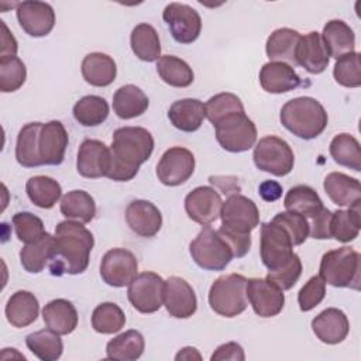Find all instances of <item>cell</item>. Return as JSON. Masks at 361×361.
I'll use <instances>...</instances> for the list:
<instances>
[{
  "mask_svg": "<svg viewBox=\"0 0 361 361\" xmlns=\"http://www.w3.org/2000/svg\"><path fill=\"white\" fill-rule=\"evenodd\" d=\"M28 350L41 361H55L62 355L63 343L58 333L51 329L30 333L25 337Z\"/></svg>",
  "mask_w": 361,
  "mask_h": 361,
  "instance_id": "ee69618b",
  "label": "cell"
},
{
  "mask_svg": "<svg viewBox=\"0 0 361 361\" xmlns=\"http://www.w3.org/2000/svg\"><path fill=\"white\" fill-rule=\"evenodd\" d=\"M329 56L338 59L355 51V35L353 28L343 20H330L320 34Z\"/></svg>",
  "mask_w": 361,
  "mask_h": 361,
  "instance_id": "d4e9b609",
  "label": "cell"
},
{
  "mask_svg": "<svg viewBox=\"0 0 361 361\" xmlns=\"http://www.w3.org/2000/svg\"><path fill=\"white\" fill-rule=\"evenodd\" d=\"M360 203L350 206L347 210H336L331 214L330 234L340 243H350L360 234Z\"/></svg>",
  "mask_w": 361,
  "mask_h": 361,
  "instance_id": "b9f144b4",
  "label": "cell"
},
{
  "mask_svg": "<svg viewBox=\"0 0 361 361\" xmlns=\"http://www.w3.org/2000/svg\"><path fill=\"white\" fill-rule=\"evenodd\" d=\"M212 361H224V360H231V361H244L245 354L243 347L238 343L230 341L219 345L214 353L210 357Z\"/></svg>",
  "mask_w": 361,
  "mask_h": 361,
  "instance_id": "9f6ffc18",
  "label": "cell"
},
{
  "mask_svg": "<svg viewBox=\"0 0 361 361\" xmlns=\"http://www.w3.org/2000/svg\"><path fill=\"white\" fill-rule=\"evenodd\" d=\"M192 259L206 271H223L234 258L227 241L210 226H203L189 244Z\"/></svg>",
  "mask_w": 361,
  "mask_h": 361,
  "instance_id": "8992f818",
  "label": "cell"
},
{
  "mask_svg": "<svg viewBox=\"0 0 361 361\" xmlns=\"http://www.w3.org/2000/svg\"><path fill=\"white\" fill-rule=\"evenodd\" d=\"M111 168V151L100 140H85L78 151L76 169L80 176L97 179L107 176Z\"/></svg>",
  "mask_w": 361,
  "mask_h": 361,
  "instance_id": "2e32d148",
  "label": "cell"
},
{
  "mask_svg": "<svg viewBox=\"0 0 361 361\" xmlns=\"http://www.w3.org/2000/svg\"><path fill=\"white\" fill-rule=\"evenodd\" d=\"M300 34L292 28H278L267 39L265 51L269 62H285L290 66H298L296 48Z\"/></svg>",
  "mask_w": 361,
  "mask_h": 361,
  "instance_id": "4316f807",
  "label": "cell"
},
{
  "mask_svg": "<svg viewBox=\"0 0 361 361\" xmlns=\"http://www.w3.org/2000/svg\"><path fill=\"white\" fill-rule=\"evenodd\" d=\"M83 79L96 87H106L111 85L117 76V66L114 59L103 52L87 54L80 65Z\"/></svg>",
  "mask_w": 361,
  "mask_h": 361,
  "instance_id": "83f0119b",
  "label": "cell"
},
{
  "mask_svg": "<svg viewBox=\"0 0 361 361\" xmlns=\"http://www.w3.org/2000/svg\"><path fill=\"white\" fill-rule=\"evenodd\" d=\"M111 168L107 175L116 182H128L154 151V137L142 127H120L113 134Z\"/></svg>",
  "mask_w": 361,
  "mask_h": 361,
  "instance_id": "7a4b0ae2",
  "label": "cell"
},
{
  "mask_svg": "<svg viewBox=\"0 0 361 361\" xmlns=\"http://www.w3.org/2000/svg\"><path fill=\"white\" fill-rule=\"evenodd\" d=\"M223 200L219 192L210 186H197L185 197V210L190 220L209 226L220 217Z\"/></svg>",
  "mask_w": 361,
  "mask_h": 361,
  "instance_id": "e0dca14e",
  "label": "cell"
},
{
  "mask_svg": "<svg viewBox=\"0 0 361 361\" xmlns=\"http://www.w3.org/2000/svg\"><path fill=\"white\" fill-rule=\"evenodd\" d=\"M61 213L68 220L90 223L96 214L94 199L85 190H71L61 199Z\"/></svg>",
  "mask_w": 361,
  "mask_h": 361,
  "instance_id": "ab89813d",
  "label": "cell"
},
{
  "mask_svg": "<svg viewBox=\"0 0 361 361\" xmlns=\"http://www.w3.org/2000/svg\"><path fill=\"white\" fill-rule=\"evenodd\" d=\"M330 56L324 48L322 37L317 31H310L300 37L296 48V62L309 73L319 75L324 72Z\"/></svg>",
  "mask_w": 361,
  "mask_h": 361,
  "instance_id": "cb8c5ba5",
  "label": "cell"
},
{
  "mask_svg": "<svg viewBox=\"0 0 361 361\" xmlns=\"http://www.w3.org/2000/svg\"><path fill=\"white\" fill-rule=\"evenodd\" d=\"M175 360L179 361V360H186V361H190V360H202V355L195 348V347H183L176 355H175Z\"/></svg>",
  "mask_w": 361,
  "mask_h": 361,
  "instance_id": "91938a15",
  "label": "cell"
},
{
  "mask_svg": "<svg viewBox=\"0 0 361 361\" xmlns=\"http://www.w3.org/2000/svg\"><path fill=\"white\" fill-rule=\"evenodd\" d=\"M333 76L336 82L344 87H360L361 86V65L360 52L343 55L336 59Z\"/></svg>",
  "mask_w": 361,
  "mask_h": 361,
  "instance_id": "c3c4849f",
  "label": "cell"
},
{
  "mask_svg": "<svg viewBox=\"0 0 361 361\" xmlns=\"http://www.w3.org/2000/svg\"><path fill=\"white\" fill-rule=\"evenodd\" d=\"M283 206L286 212L302 214L306 219L314 217L324 207L317 192L307 185H296L290 188L285 196Z\"/></svg>",
  "mask_w": 361,
  "mask_h": 361,
  "instance_id": "e575fe53",
  "label": "cell"
},
{
  "mask_svg": "<svg viewBox=\"0 0 361 361\" xmlns=\"http://www.w3.org/2000/svg\"><path fill=\"white\" fill-rule=\"evenodd\" d=\"M55 251L49 262L54 276L78 275L86 271L94 245L93 234L80 221L65 220L55 227Z\"/></svg>",
  "mask_w": 361,
  "mask_h": 361,
  "instance_id": "6da1fadb",
  "label": "cell"
},
{
  "mask_svg": "<svg viewBox=\"0 0 361 361\" xmlns=\"http://www.w3.org/2000/svg\"><path fill=\"white\" fill-rule=\"evenodd\" d=\"M148 106L149 100L147 94L135 85H124L113 96V110L121 120H130L144 114Z\"/></svg>",
  "mask_w": 361,
  "mask_h": 361,
  "instance_id": "d6a6232c",
  "label": "cell"
},
{
  "mask_svg": "<svg viewBox=\"0 0 361 361\" xmlns=\"http://www.w3.org/2000/svg\"><path fill=\"white\" fill-rule=\"evenodd\" d=\"M331 214H333V212L323 207L320 213H317L314 217L310 219L309 234H310L312 238H314V240H329V238H331V234H330Z\"/></svg>",
  "mask_w": 361,
  "mask_h": 361,
  "instance_id": "11a10c76",
  "label": "cell"
},
{
  "mask_svg": "<svg viewBox=\"0 0 361 361\" xmlns=\"http://www.w3.org/2000/svg\"><path fill=\"white\" fill-rule=\"evenodd\" d=\"M164 289L165 281L162 276L152 271H145L137 274L128 285L127 298L140 313H155L164 305Z\"/></svg>",
  "mask_w": 361,
  "mask_h": 361,
  "instance_id": "30bf717a",
  "label": "cell"
},
{
  "mask_svg": "<svg viewBox=\"0 0 361 361\" xmlns=\"http://www.w3.org/2000/svg\"><path fill=\"white\" fill-rule=\"evenodd\" d=\"M216 140L228 152H244L255 145L257 127L245 111L231 113L214 124Z\"/></svg>",
  "mask_w": 361,
  "mask_h": 361,
  "instance_id": "52a82bcc",
  "label": "cell"
},
{
  "mask_svg": "<svg viewBox=\"0 0 361 361\" xmlns=\"http://www.w3.org/2000/svg\"><path fill=\"white\" fill-rule=\"evenodd\" d=\"M110 107L104 97L87 94L79 99L73 106V117L83 127H96L106 121Z\"/></svg>",
  "mask_w": 361,
  "mask_h": 361,
  "instance_id": "60d3db41",
  "label": "cell"
},
{
  "mask_svg": "<svg viewBox=\"0 0 361 361\" xmlns=\"http://www.w3.org/2000/svg\"><path fill=\"white\" fill-rule=\"evenodd\" d=\"M162 18L166 23L172 38L179 44H192L200 35V14L188 4L169 3L162 11Z\"/></svg>",
  "mask_w": 361,
  "mask_h": 361,
  "instance_id": "8fae6325",
  "label": "cell"
},
{
  "mask_svg": "<svg viewBox=\"0 0 361 361\" xmlns=\"http://www.w3.org/2000/svg\"><path fill=\"white\" fill-rule=\"evenodd\" d=\"M168 118L175 128L183 133L197 131L206 118L204 104L199 99L176 100L168 110Z\"/></svg>",
  "mask_w": 361,
  "mask_h": 361,
  "instance_id": "484cf974",
  "label": "cell"
},
{
  "mask_svg": "<svg viewBox=\"0 0 361 361\" xmlns=\"http://www.w3.org/2000/svg\"><path fill=\"white\" fill-rule=\"evenodd\" d=\"M204 110H206V117L209 121L214 126L219 123L223 117L231 114V113H240L245 111L243 102L240 97L234 93H219L212 96L206 103H204Z\"/></svg>",
  "mask_w": 361,
  "mask_h": 361,
  "instance_id": "7dc6e473",
  "label": "cell"
},
{
  "mask_svg": "<svg viewBox=\"0 0 361 361\" xmlns=\"http://www.w3.org/2000/svg\"><path fill=\"white\" fill-rule=\"evenodd\" d=\"M217 233L227 241V244L230 245V248L233 251L234 258H243L250 251L251 234L237 233V231H233L223 226L217 230Z\"/></svg>",
  "mask_w": 361,
  "mask_h": 361,
  "instance_id": "db71d44e",
  "label": "cell"
},
{
  "mask_svg": "<svg viewBox=\"0 0 361 361\" xmlns=\"http://www.w3.org/2000/svg\"><path fill=\"white\" fill-rule=\"evenodd\" d=\"M320 276L334 288L358 290L361 281V255L350 248L340 247L327 251L320 261Z\"/></svg>",
  "mask_w": 361,
  "mask_h": 361,
  "instance_id": "277c9868",
  "label": "cell"
},
{
  "mask_svg": "<svg viewBox=\"0 0 361 361\" xmlns=\"http://www.w3.org/2000/svg\"><path fill=\"white\" fill-rule=\"evenodd\" d=\"M7 322L17 329L27 327L34 323L39 313V303L34 293L28 290L14 292L6 305L4 309Z\"/></svg>",
  "mask_w": 361,
  "mask_h": 361,
  "instance_id": "f546056e",
  "label": "cell"
},
{
  "mask_svg": "<svg viewBox=\"0 0 361 361\" xmlns=\"http://www.w3.org/2000/svg\"><path fill=\"white\" fill-rule=\"evenodd\" d=\"M193 172L195 155L183 147L166 149L157 165V176L165 186H179L185 183Z\"/></svg>",
  "mask_w": 361,
  "mask_h": 361,
  "instance_id": "5bb4252c",
  "label": "cell"
},
{
  "mask_svg": "<svg viewBox=\"0 0 361 361\" xmlns=\"http://www.w3.org/2000/svg\"><path fill=\"white\" fill-rule=\"evenodd\" d=\"M126 324V314L121 307L113 302L97 305L92 313V327L100 334H113Z\"/></svg>",
  "mask_w": 361,
  "mask_h": 361,
  "instance_id": "f6af8a7d",
  "label": "cell"
},
{
  "mask_svg": "<svg viewBox=\"0 0 361 361\" xmlns=\"http://www.w3.org/2000/svg\"><path fill=\"white\" fill-rule=\"evenodd\" d=\"M261 87L274 94L290 92L302 85L295 68L285 62H267L259 71Z\"/></svg>",
  "mask_w": 361,
  "mask_h": 361,
  "instance_id": "603a6c76",
  "label": "cell"
},
{
  "mask_svg": "<svg viewBox=\"0 0 361 361\" xmlns=\"http://www.w3.org/2000/svg\"><path fill=\"white\" fill-rule=\"evenodd\" d=\"M137 258L126 248L109 250L100 262V276L109 286L113 288L128 286L137 276Z\"/></svg>",
  "mask_w": 361,
  "mask_h": 361,
  "instance_id": "4fadbf2b",
  "label": "cell"
},
{
  "mask_svg": "<svg viewBox=\"0 0 361 361\" xmlns=\"http://www.w3.org/2000/svg\"><path fill=\"white\" fill-rule=\"evenodd\" d=\"M13 226L17 238L24 244L35 243L47 234L42 220L30 212L16 213L13 216Z\"/></svg>",
  "mask_w": 361,
  "mask_h": 361,
  "instance_id": "681fc988",
  "label": "cell"
},
{
  "mask_svg": "<svg viewBox=\"0 0 361 361\" xmlns=\"http://www.w3.org/2000/svg\"><path fill=\"white\" fill-rule=\"evenodd\" d=\"M68 142V133L61 121L51 120L42 124L39 134V155L42 165H61L65 159Z\"/></svg>",
  "mask_w": 361,
  "mask_h": 361,
  "instance_id": "7402d4cb",
  "label": "cell"
},
{
  "mask_svg": "<svg viewBox=\"0 0 361 361\" xmlns=\"http://www.w3.org/2000/svg\"><path fill=\"white\" fill-rule=\"evenodd\" d=\"M282 126L302 140L319 137L329 121L324 107L313 97L300 96L286 102L279 114Z\"/></svg>",
  "mask_w": 361,
  "mask_h": 361,
  "instance_id": "3957f363",
  "label": "cell"
},
{
  "mask_svg": "<svg viewBox=\"0 0 361 361\" xmlns=\"http://www.w3.org/2000/svg\"><path fill=\"white\" fill-rule=\"evenodd\" d=\"M323 188L330 200L337 206H353L361 203L360 180L343 172H330L323 182Z\"/></svg>",
  "mask_w": 361,
  "mask_h": 361,
  "instance_id": "f1b7e54d",
  "label": "cell"
},
{
  "mask_svg": "<svg viewBox=\"0 0 361 361\" xmlns=\"http://www.w3.org/2000/svg\"><path fill=\"white\" fill-rule=\"evenodd\" d=\"M42 319L48 329L59 336L71 334L78 326L76 307L66 299H54L42 309Z\"/></svg>",
  "mask_w": 361,
  "mask_h": 361,
  "instance_id": "4dcf8cb0",
  "label": "cell"
},
{
  "mask_svg": "<svg viewBox=\"0 0 361 361\" xmlns=\"http://www.w3.org/2000/svg\"><path fill=\"white\" fill-rule=\"evenodd\" d=\"M25 192L28 199L41 209H51L62 196V188L54 178L37 175L27 180Z\"/></svg>",
  "mask_w": 361,
  "mask_h": 361,
  "instance_id": "74e56055",
  "label": "cell"
},
{
  "mask_svg": "<svg viewBox=\"0 0 361 361\" xmlns=\"http://www.w3.org/2000/svg\"><path fill=\"white\" fill-rule=\"evenodd\" d=\"M312 330L322 343L334 345L348 336L350 322L343 310L327 307L312 320Z\"/></svg>",
  "mask_w": 361,
  "mask_h": 361,
  "instance_id": "44dd1931",
  "label": "cell"
},
{
  "mask_svg": "<svg viewBox=\"0 0 361 361\" xmlns=\"http://www.w3.org/2000/svg\"><path fill=\"white\" fill-rule=\"evenodd\" d=\"M164 305L169 316L188 319L197 309V299L193 288L180 276H169L165 281Z\"/></svg>",
  "mask_w": 361,
  "mask_h": 361,
  "instance_id": "d6986e66",
  "label": "cell"
},
{
  "mask_svg": "<svg viewBox=\"0 0 361 361\" xmlns=\"http://www.w3.org/2000/svg\"><path fill=\"white\" fill-rule=\"evenodd\" d=\"M272 221L285 228L293 245L303 244L309 237V221L302 214L293 212H281L272 219Z\"/></svg>",
  "mask_w": 361,
  "mask_h": 361,
  "instance_id": "f907efd6",
  "label": "cell"
},
{
  "mask_svg": "<svg viewBox=\"0 0 361 361\" xmlns=\"http://www.w3.org/2000/svg\"><path fill=\"white\" fill-rule=\"evenodd\" d=\"M55 251V237L47 233L41 240L25 244L20 251L23 268L30 274H39L49 265Z\"/></svg>",
  "mask_w": 361,
  "mask_h": 361,
  "instance_id": "836d02e7",
  "label": "cell"
},
{
  "mask_svg": "<svg viewBox=\"0 0 361 361\" xmlns=\"http://www.w3.org/2000/svg\"><path fill=\"white\" fill-rule=\"evenodd\" d=\"M16 13L23 31L34 38L48 35L55 25V11L45 1L17 3Z\"/></svg>",
  "mask_w": 361,
  "mask_h": 361,
  "instance_id": "ac0fdd59",
  "label": "cell"
},
{
  "mask_svg": "<svg viewBox=\"0 0 361 361\" xmlns=\"http://www.w3.org/2000/svg\"><path fill=\"white\" fill-rule=\"evenodd\" d=\"M27 79V68L18 56H0V90H18Z\"/></svg>",
  "mask_w": 361,
  "mask_h": 361,
  "instance_id": "bcb514c9",
  "label": "cell"
},
{
  "mask_svg": "<svg viewBox=\"0 0 361 361\" xmlns=\"http://www.w3.org/2000/svg\"><path fill=\"white\" fill-rule=\"evenodd\" d=\"M324 296H326V282L320 275L312 276L298 293L299 309L302 312H310L312 309H314L317 305L322 303Z\"/></svg>",
  "mask_w": 361,
  "mask_h": 361,
  "instance_id": "f5cc1de1",
  "label": "cell"
},
{
  "mask_svg": "<svg viewBox=\"0 0 361 361\" xmlns=\"http://www.w3.org/2000/svg\"><path fill=\"white\" fill-rule=\"evenodd\" d=\"M1 28H3V34H1V56H16L18 45L17 41L14 38V35L8 31L7 25L4 21H1Z\"/></svg>",
  "mask_w": 361,
  "mask_h": 361,
  "instance_id": "680465c9",
  "label": "cell"
},
{
  "mask_svg": "<svg viewBox=\"0 0 361 361\" xmlns=\"http://www.w3.org/2000/svg\"><path fill=\"white\" fill-rule=\"evenodd\" d=\"M302 275V261L299 255L295 252L292 258L279 269L268 271L267 279L274 282L282 290H288L295 286Z\"/></svg>",
  "mask_w": 361,
  "mask_h": 361,
  "instance_id": "816d5d0a",
  "label": "cell"
},
{
  "mask_svg": "<svg viewBox=\"0 0 361 361\" xmlns=\"http://www.w3.org/2000/svg\"><path fill=\"white\" fill-rule=\"evenodd\" d=\"M259 240V255L268 271H276L282 268L295 254L289 234L283 227L274 223L272 220L269 223L261 224Z\"/></svg>",
  "mask_w": 361,
  "mask_h": 361,
  "instance_id": "9c48e42d",
  "label": "cell"
},
{
  "mask_svg": "<svg viewBox=\"0 0 361 361\" xmlns=\"http://www.w3.org/2000/svg\"><path fill=\"white\" fill-rule=\"evenodd\" d=\"M44 123L34 121L23 126L18 131L16 142V159L24 168H35L42 165L39 155V134Z\"/></svg>",
  "mask_w": 361,
  "mask_h": 361,
  "instance_id": "1f68e13d",
  "label": "cell"
},
{
  "mask_svg": "<svg viewBox=\"0 0 361 361\" xmlns=\"http://www.w3.org/2000/svg\"><path fill=\"white\" fill-rule=\"evenodd\" d=\"M130 44L134 55L144 62H154L161 58V42L158 32L147 23H141L133 28Z\"/></svg>",
  "mask_w": 361,
  "mask_h": 361,
  "instance_id": "8d00e7d4",
  "label": "cell"
},
{
  "mask_svg": "<svg viewBox=\"0 0 361 361\" xmlns=\"http://www.w3.org/2000/svg\"><path fill=\"white\" fill-rule=\"evenodd\" d=\"M330 155L336 164L350 168L355 172L361 171V148L358 140L347 133L337 134L330 142Z\"/></svg>",
  "mask_w": 361,
  "mask_h": 361,
  "instance_id": "7bdbcfd3",
  "label": "cell"
},
{
  "mask_svg": "<svg viewBox=\"0 0 361 361\" xmlns=\"http://www.w3.org/2000/svg\"><path fill=\"white\" fill-rule=\"evenodd\" d=\"M258 193L265 202H275L282 196V185L276 180H264L258 186Z\"/></svg>",
  "mask_w": 361,
  "mask_h": 361,
  "instance_id": "6f0895ef",
  "label": "cell"
},
{
  "mask_svg": "<svg viewBox=\"0 0 361 361\" xmlns=\"http://www.w3.org/2000/svg\"><path fill=\"white\" fill-rule=\"evenodd\" d=\"M157 72L159 78L172 87H188L195 79L189 63L175 55H162L157 61Z\"/></svg>",
  "mask_w": 361,
  "mask_h": 361,
  "instance_id": "f35d334b",
  "label": "cell"
},
{
  "mask_svg": "<svg viewBox=\"0 0 361 361\" xmlns=\"http://www.w3.org/2000/svg\"><path fill=\"white\" fill-rule=\"evenodd\" d=\"M252 159L259 171L275 176H285L290 173L295 164L292 148L285 140L276 135H267L261 138L254 147Z\"/></svg>",
  "mask_w": 361,
  "mask_h": 361,
  "instance_id": "ba28073f",
  "label": "cell"
},
{
  "mask_svg": "<svg viewBox=\"0 0 361 361\" xmlns=\"http://www.w3.org/2000/svg\"><path fill=\"white\" fill-rule=\"evenodd\" d=\"M221 226L237 233L251 234V231L259 224V212L257 204L240 193L230 195L223 202Z\"/></svg>",
  "mask_w": 361,
  "mask_h": 361,
  "instance_id": "7c38bea8",
  "label": "cell"
},
{
  "mask_svg": "<svg viewBox=\"0 0 361 361\" xmlns=\"http://www.w3.org/2000/svg\"><path fill=\"white\" fill-rule=\"evenodd\" d=\"M126 221L128 227L141 237H154L162 227V214L159 209L148 200H133L126 209Z\"/></svg>",
  "mask_w": 361,
  "mask_h": 361,
  "instance_id": "ffe728a7",
  "label": "cell"
},
{
  "mask_svg": "<svg viewBox=\"0 0 361 361\" xmlns=\"http://www.w3.org/2000/svg\"><path fill=\"white\" fill-rule=\"evenodd\" d=\"M247 299L259 317H274L285 306L283 290L267 278L247 279Z\"/></svg>",
  "mask_w": 361,
  "mask_h": 361,
  "instance_id": "9a60e30c",
  "label": "cell"
},
{
  "mask_svg": "<svg viewBox=\"0 0 361 361\" xmlns=\"http://www.w3.org/2000/svg\"><path fill=\"white\" fill-rule=\"evenodd\" d=\"M145 348V340L138 330H127L106 345V357L117 361H135L138 360Z\"/></svg>",
  "mask_w": 361,
  "mask_h": 361,
  "instance_id": "d590c367",
  "label": "cell"
},
{
  "mask_svg": "<svg viewBox=\"0 0 361 361\" xmlns=\"http://www.w3.org/2000/svg\"><path fill=\"white\" fill-rule=\"evenodd\" d=\"M212 310L223 317H235L247 306V278L240 274H228L217 278L209 290Z\"/></svg>",
  "mask_w": 361,
  "mask_h": 361,
  "instance_id": "5b68a950",
  "label": "cell"
}]
</instances>
